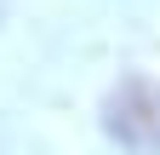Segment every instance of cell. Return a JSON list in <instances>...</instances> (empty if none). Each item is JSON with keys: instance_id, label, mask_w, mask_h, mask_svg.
<instances>
[{"instance_id": "obj_1", "label": "cell", "mask_w": 160, "mask_h": 155, "mask_svg": "<svg viewBox=\"0 0 160 155\" xmlns=\"http://www.w3.org/2000/svg\"><path fill=\"white\" fill-rule=\"evenodd\" d=\"M103 126L114 144H126L137 155H160V81L126 75L103 104Z\"/></svg>"}]
</instances>
